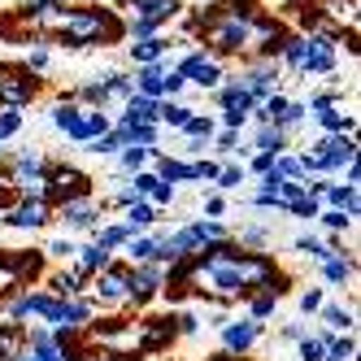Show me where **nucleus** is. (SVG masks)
Returning <instances> with one entry per match:
<instances>
[{
    "mask_svg": "<svg viewBox=\"0 0 361 361\" xmlns=\"http://www.w3.org/2000/svg\"><path fill=\"white\" fill-rule=\"evenodd\" d=\"M196 170H200V183H214V174H218L214 161H196Z\"/></svg>",
    "mask_w": 361,
    "mask_h": 361,
    "instance_id": "obj_51",
    "label": "nucleus"
},
{
    "mask_svg": "<svg viewBox=\"0 0 361 361\" xmlns=\"http://www.w3.org/2000/svg\"><path fill=\"white\" fill-rule=\"evenodd\" d=\"M114 266V252H105V248H100V244H79V252H74V270H79L83 279H96L100 270H109Z\"/></svg>",
    "mask_w": 361,
    "mask_h": 361,
    "instance_id": "obj_16",
    "label": "nucleus"
},
{
    "mask_svg": "<svg viewBox=\"0 0 361 361\" xmlns=\"http://www.w3.org/2000/svg\"><path fill=\"white\" fill-rule=\"evenodd\" d=\"M214 131H218V122H214L209 114H192L178 135H188V140H214Z\"/></svg>",
    "mask_w": 361,
    "mask_h": 361,
    "instance_id": "obj_34",
    "label": "nucleus"
},
{
    "mask_svg": "<svg viewBox=\"0 0 361 361\" xmlns=\"http://www.w3.org/2000/svg\"><path fill=\"white\" fill-rule=\"evenodd\" d=\"M122 226H126V235H144V231H152V226H157V209H152L148 200L126 204V218H122Z\"/></svg>",
    "mask_w": 361,
    "mask_h": 361,
    "instance_id": "obj_23",
    "label": "nucleus"
},
{
    "mask_svg": "<svg viewBox=\"0 0 361 361\" xmlns=\"http://www.w3.org/2000/svg\"><path fill=\"white\" fill-rule=\"evenodd\" d=\"M83 196H92V174H83L79 166H70V161H48V170H44V200H48V209H61V204L83 200Z\"/></svg>",
    "mask_w": 361,
    "mask_h": 361,
    "instance_id": "obj_2",
    "label": "nucleus"
},
{
    "mask_svg": "<svg viewBox=\"0 0 361 361\" xmlns=\"http://www.w3.org/2000/svg\"><path fill=\"white\" fill-rule=\"evenodd\" d=\"M48 66H53V53H48L44 39H35V44L27 48V74H44Z\"/></svg>",
    "mask_w": 361,
    "mask_h": 361,
    "instance_id": "obj_38",
    "label": "nucleus"
},
{
    "mask_svg": "<svg viewBox=\"0 0 361 361\" xmlns=\"http://www.w3.org/2000/svg\"><path fill=\"white\" fill-rule=\"evenodd\" d=\"M196 109L183 105V100H157V126H170V131H183V122L192 118Z\"/></svg>",
    "mask_w": 361,
    "mask_h": 361,
    "instance_id": "obj_28",
    "label": "nucleus"
},
{
    "mask_svg": "<svg viewBox=\"0 0 361 361\" xmlns=\"http://www.w3.org/2000/svg\"><path fill=\"white\" fill-rule=\"evenodd\" d=\"M161 79H166V66H140V70L131 74L135 92L148 96V100H161Z\"/></svg>",
    "mask_w": 361,
    "mask_h": 361,
    "instance_id": "obj_27",
    "label": "nucleus"
},
{
    "mask_svg": "<svg viewBox=\"0 0 361 361\" xmlns=\"http://www.w3.org/2000/svg\"><path fill=\"white\" fill-rule=\"evenodd\" d=\"M166 57H170V39L166 35H152V39H135L131 44V66L140 70V66H166Z\"/></svg>",
    "mask_w": 361,
    "mask_h": 361,
    "instance_id": "obj_17",
    "label": "nucleus"
},
{
    "mask_svg": "<svg viewBox=\"0 0 361 361\" xmlns=\"http://www.w3.org/2000/svg\"><path fill=\"white\" fill-rule=\"evenodd\" d=\"M314 9H326L331 27H340V22L348 18V31H357V0H314ZM322 18V22H326Z\"/></svg>",
    "mask_w": 361,
    "mask_h": 361,
    "instance_id": "obj_30",
    "label": "nucleus"
},
{
    "mask_svg": "<svg viewBox=\"0 0 361 361\" xmlns=\"http://www.w3.org/2000/svg\"><path fill=\"white\" fill-rule=\"evenodd\" d=\"M183 83H192V87H200V92H218L222 87V79H226V70H222V61H214L204 48H192L188 57H178L174 66H170Z\"/></svg>",
    "mask_w": 361,
    "mask_h": 361,
    "instance_id": "obj_3",
    "label": "nucleus"
},
{
    "mask_svg": "<svg viewBox=\"0 0 361 361\" xmlns=\"http://www.w3.org/2000/svg\"><path fill=\"white\" fill-rule=\"evenodd\" d=\"M300 257H309V262H314V266H322L326 262V257H335V252H340V248H326L318 235H314V231H305V235H296V244H292Z\"/></svg>",
    "mask_w": 361,
    "mask_h": 361,
    "instance_id": "obj_31",
    "label": "nucleus"
},
{
    "mask_svg": "<svg viewBox=\"0 0 361 361\" xmlns=\"http://www.w3.org/2000/svg\"><path fill=\"white\" fill-rule=\"evenodd\" d=\"M322 200H326V209H340V214H344V218H353V222L361 218V192H357V188H348V183H331Z\"/></svg>",
    "mask_w": 361,
    "mask_h": 361,
    "instance_id": "obj_18",
    "label": "nucleus"
},
{
    "mask_svg": "<svg viewBox=\"0 0 361 361\" xmlns=\"http://www.w3.org/2000/svg\"><path fill=\"white\" fill-rule=\"evenodd\" d=\"M92 318H96V305L87 296H70V300H61V326L57 331H87Z\"/></svg>",
    "mask_w": 361,
    "mask_h": 361,
    "instance_id": "obj_13",
    "label": "nucleus"
},
{
    "mask_svg": "<svg viewBox=\"0 0 361 361\" xmlns=\"http://www.w3.org/2000/svg\"><path fill=\"white\" fill-rule=\"evenodd\" d=\"M318 209H322V204H318L314 196H300V200H292L283 214H288V218H296V222H318Z\"/></svg>",
    "mask_w": 361,
    "mask_h": 361,
    "instance_id": "obj_37",
    "label": "nucleus"
},
{
    "mask_svg": "<svg viewBox=\"0 0 361 361\" xmlns=\"http://www.w3.org/2000/svg\"><path fill=\"white\" fill-rule=\"evenodd\" d=\"M100 209H105V204H96L92 196H83V200L61 204V209H53V214L66 226V235H83V231H96L100 222H105V218H100Z\"/></svg>",
    "mask_w": 361,
    "mask_h": 361,
    "instance_id": "obj_6",
    "label": "nucleus"
},
{
    "mask_svg": "<svg viewBox=\"0 0 361 361\" xmlns=\"http://www.w3.org/2000/svg\"><path fill=\"white\" fill-rule=\"evenodd\" d=\"M274 170H279L283 178H305V170H300V157H296V152H279V157H274Z\"/></svg>",
    "mask_w": 361,
    "mask_h": 361,
    "instance_id": "obj_44",
    "label": "nucleus"
},
{
    "mask_svg": "<svg viewBox=\"0 0 361 361\" xmlns=\"http://www.w3.org/2000/svg\"><path fill=\"white\" fill-rule=\"evenodd\" d=\"M200 331V314H174V335H196Z\"/></svg>",
    "mask_w": 361,
    "mask_h": 361,
    "instance_id": "obj_48",
    "label": "nucleus"
},
{
    "mask_svg": "<svg viewBox=\"0 0 361 361\" xmlns=\"http://www.w3.org/2000/svg\"><path fill=\"white\" fill-rule=\"evenodd\" d=\"M318 326H326V331H335V335H353L357 331V309L348 305H331V300H322V309H318Z\"/></svg>",
    "mask_w": 361,
    "mask_h": 361,
    "instance_id": "obj_14",
    "label": "nucleus"
},
{
    "mask_svg": "<svg viewBox=\"0 0 361 361\" xmlns=\"http://www.w3.org/2000/svg\"><path fill=\"white\" fill-rule=\"evenodd\" d=\"M305 335H309V322H300V318H292V322L279 326V340H288V344H300Z\"/></svg>",
    "mask_w": 361,
    "mask_h": 361,
    "instance_id": "obj_46",
    "label": "nucleus"
},
{
    "mask_svg": "<svg viewBox=\"0 0 361 361\" xmlns=\"http://www.w3.org/2000/svg\"><path fill=\"white\" fill-rule=\"evenodd\" d=\"M226 214V200L222 196H204V218H222Z\"/></svg>",
    "mask_w": 361,
    "mask_h": 361,
    "instance_id": "obj_50",
    "label": "nucleus"
},
{
    "mask_svg": "<svg viewBox=\"0 0 361 361\" xmlns=\"http://www.w3.org/2000/svg\"><path fill=\"white\" fill-rule=\"evenodd\" d=\"M279 300H283V296H279V292H270V288L252 292V296H248V314H244V318H252V322H262V326H266L270 318H279Z\"/></svg>",
    "mask_w": 361,
    "mask_h": 361,
    "instance_id": "obj_24",
    "label": "nucleus"
},
{
    "mask_svg": "<svg viewBox=\"0 0 361 361\" xmlns=\"http://www.w3.org/2000/svg\"><path fill=\"white\" fill-rule=\"evenodd\" d=\"M240 83H244V92L257 100V105H262L270 92H279V83H283V66H279V61H266V57H252V66L240 74Z\"/></svg>",
    "mask_w": 361,
    "mask_h": 361,
    "instance_id": "obj_5",
    "label": "nucleus"
},
{
    "mask_svg": "<svg viewBox=\"0 0 361 361\" xmlns=\"http://www.w3.org/2000/svg\"><path fill=\"white\" fill-rule=\"evenodd\" d=\"M240 183H248V174H244L240 161L218 166V174H214V188H218V192H240Z\"/></svg>",
    "mask_w": 361,
    "mask_h": 361,
    "instance_id": "obj_33",
    "label": "nucleus"
},
{
    "mask_svg": "<svg viewBox=\"0 0 361 361\" xmlns=\"http://www.w3.org/2000/svg\"><path fill=\"white\" fill-rule=\"evenodd\" d=\"M126 13H131V18H148V22H157V27H166V22H174L178 13H183V0H126Z\"/></svg>",
    "mask_w": 361,
    "mask_h": 361,
    "instance_id": "obj_11",
    "label": "nucleus"
},
{
    "mask_svg": "<svg viewBox=\"0 0 361 361\" xmlns=\"http://www.w3.org/2000/svg\"><path fill=\"white\" fill-rule=\"evenodd\" d=\"M209 361H231V357H226V353H218V357H209Z\"/></svg>",
    "mask_w": 361,
    "mask_h": 361,
    "instance_id": "obj_52",
    "label": "nucleus"
},
{
    "mask_svg": "<svg viewBox=\"0 0 361 361\" xmlns=\"http://www.w3.org/2000/svg\"><path fill=\"white\" fill-rule=\"evenodd\" d=\"M22 126H27V114L22 109H0V144H9Z\"/></svg>",
    "mask_w": 361,
    "mask_h": 361,
    "instance_id": "obj_36",
    "label": "nucleus"
},
{
    "mask_svg": "<svg viewBox=\"0 0 361 361\" xmlns=\"http://www.w3.org/2000/svg\"><path fill=\"white\" fill-rule=\"evenodd\" d=\"M248 148H252V152H270V157H279V152H288V148H292V135L266 122V126H252Z\"/></svg>",
    "mask_w": 361,
    "mask_h": 361,
    "instance_id": "obj_15",
    "label": "nucleus"
},
{
    "mask_svg": "<svg viewBox=\"0 0 361 361\" xmlns=\"http://www.w3.org/2000/svg\"><path fill=\"white\" fill-rule=\"evenodd\" d=\"M122 27L105 13V9H66L57 22V39L66 48H87V44H109L118 39Z\"/></svg>",
    "mask_w": 361,
    "mask_h": 361,
    "instance_id": "obj_1",
    "label": "nucleus"
},
{
    "mask_svg": "<svg viewBox=\"0 0 361 361\" xmlns=\"http://www.w3.org/2000/svg\"><path fill=\"white\" fill-rule=\"evenodd\" d=\"M83 148L92 152V157H109V161H114V157H118V148H122V140H118L114 131H105V135H96V140L83 144Z\"/></svg>",
    "mask_w": 361,
    "mask_h": 361,
    "instance_id": "obj_39",
    "label": "nucleus"
},
{
    "mask_svg": "<svg viewBox=\"0 0 361 361\" xmlns=\"http://www.w3.org/2000/svg\"><path fill=\"white\" fill-rule=\"evenodd\" d=\"M305 118H309V105H305V100H288V109H283V118H279V122H270V126H279V131H288V135H292V131H296V126H300Z\"/></svg>",
    "mask_w": 361,
    "mask_h": 361,
    "instance_id": "obj_35",
    "label": "nucleus"
},
{
    "mask_svg": "<svg viewBox=\"0 0 361 361\" xmlns=\"http://www.w3.org/2000/svg\"><path fill=\"white\" fill-rule=\"evenodd\" d=\"M92 361H109V357H105V353H100V357H92Z\"/></svg>",
    "mask_w": 361,
    "mask_h": 361,
    "instance_id": "obj_54",
    "label": "nucleus"
},
{
    "mask_svg": "<svg viewBox=\"0 0 361 361\" xmlns=\"http://www.w3.org/2000/svg\"><path fill=\"white\" fill-rule=\"evenodd\" d=\"M318 222L331 231V235H340V231H353V218H344L340 209H318Z\"/></svg>",
    "mask_w": 361,
    "mask_h": 361,
    "instance_id": "obj_43",
    "label": "nucleus"
},
{
    "mask_svg": "<svg viewBox=\"0 0 361 361\" xmlns=\"http://www.w3.org/2000/svg\"><path fill=\"white\" fill-rule=\"evenodd\" d=\"M126 240H131V235H126V226H122V222H109V218L92 231V244H100L105 252H122V244H126Z\"/></svg>",
    "mask_w": 361,
    "mask_h": 361,
    "instance_id": "obj_29",
    "label": "nucleus"
},
{
    "mask_svg": "<svg viewBox=\"0 0 361 361\" xmlns=\"http://www.w3.org/2000/svg\"><path fill=\"white\" fill-rule=\"evenodd\" d=\"M318 122L322 135H357V114H344V105H331V109H318L309 114Z\"/></svg>",
    "mask_w": 361,
    "mask_h": 361,
    "instance_id": "obj_12",
    "label": "nucleus"
},
{
    "mask_svg": "<svg viewBox=\"0 0 361 361\" xmlns=\"http://www.w3.org/2000/svg\"><path fill=\"white\" fill-rule=\"evenodd\" d=\"M0 222L13 226V231H44L53 222V209H48V200H18L0 214Z\"/></svg>",
    "mask_w": 361,
    "mask_h": 361,
    "instance_id": "obj_7",
    "label": "nucleus"
},
{
    "mask_svg": "<svg viewBox=\"0 0 361 361\" xmlns=\"http://www.w3.org/2000/svg\"><path fill=\"white\" fill-rule=\"evenodd\" d=\"M226 322H231L226 305H214V309H204V314H200V326H214V331H222Z\"/></svg>",
    "mask_w": 361,
    "mask_h": 361,
    "instance_id": "obj_47",
    "label": "nucleus"
},
{
    "mask_svg": "<svg viewBox=\"0 0 361 361\" xmlns=\"http://www.w3.org/2000/svg\"><path fill=\"white\" fill-rule=\"evenodd\" d=\"M39 96V79H31V74H5L0 79V109H27L31 100Z\"/></svg>",
    "mask_w": 361,
    "mask_h": 361,
    "instance_id": "obj_10",
    "label": "nucleus"
},
{
    "mask_svg": "<svg viewBox=\"0 0 361 361\" xmlns=\"http://www.w3.org/2000/svg\"><path fill=\"white\" fill-rule=\"evenodd\" d=\"M114 122H157V100H148V96L135 92V96L114 114Z\"/></svg>",
    "mask_w": 361,
    "mask_h": 361,
    "instance_id": "obj_25",
    "label": "nucleus"
},
{
    "mask_svg": "<svg viewBox=\"0 0 361 361\" xmlns=\"http://www.w3.org/2000/svg\"><path fill=\"white\" fill-rule=\"evenodd\" d=\"M126 35H131V44H135V39L161 35V27H157V22H148V18H126Z\"/></svg>",
    "mask_w": 361,
    "mask_h": 361,
    "instance_id": "obj_41",
    "label": "nucleus"
},
{
    "mask_svg": "<svg viewBox=\"0 0 361 361\" xmlns=\"http://www.w3.org/2000/svg\"><path fill=\"white\" fill-rule=\"evenodd\" d=\"M157 240H161V231H144V235H131V240L122 244V252H126V266L157 262Z\"/></svg>",
    "mask_w": 361,
    "mask_h": 361,
    "instance_id": "obj_20",
    "label": "nucleus"
},
{
    "mask_svg": "<svg viewBox=\"0 0 361 361\" xmlns=\"http://www.w3.org/2000/svg\"><path fill=\"white\" fill-rule=\"evenodd\" d=\"M322 353H326V344L318 340V335H305V340L296 344V361H322Z\"/></svg>",
    "mask_w": 361,
    "mask_h": 361,
    "instance_id": "obj_42",
    "label": "nucleus"
},
{
    "mask_svg": "<svg viewBox=\"0 0 361 361\" xmlns=\"http://www.w3.org/2000/svg\"><path fill=\"white\" fill-rule=\"evenodd\" d=\"M5 74H9V66H5V61H0V79H5Z\"/></svg>",
    "mask_w": 361,
    "mask_h": 361,
    "instance_id": "obj_53",
    "label": "nucleus"
},
{
    "mask_svg": "<svg viewBox=\"0 0 361 361\" xmlns=\"http://www.w3.org/2000/svg\"><path fill=\"white\" fill-rule=\"evenodd\" d=\"M266 170H274V157H270V152H252L248 166H244V174H266Z\"/></svg>",
    "mask_w": 361,
    "mask_h": 361,
    "instance_id": "obj_49",
    "label": "nucleus"
},
{
    "mask_svg": "<svg viewBox=\"0 0 361 361\" xmlns=\"http://www.w3.org/2000/svg\"><path fill=\"white\" fill-rule=\"evenodd\" d=\"M322 300H326V288H305V292L296 296V305H300V314H305V318H314L318 309H322Z\"/></svg>",
    "mask_w": 361,
    "mask_h": 361,
    "instance_id": "obj_40",
    "label": "nucleus"
},
{
    "mask_svg": "<svg viewBox=\"0 0 361 361\" xmlns=\"http://www.w3.org/2000/svg\"><path fill=\"white\" fill-rule=\"evenodd\" d=\"M262 331H266V326H262V322H252V318H231V322L218 331V335H222V353H226V357H235V353L244 357L248 348H257Z\"/></svg>",
    "mask_w": 361,
    "mask_h": 361,
    "instance_id": "obj_9",
    "label": "nucleus"
},
{
    "mask_svg": "<svg viewBox=\"0 0 361 361\" xmlns=\"http://www.w3.org/2000/svg\"><path fill=\"white\" fill-rule=\"evenodd\" d=\"M322 361H357V335H331Z\"/></svg>",
    "mask_w": 361,
    "mask_h": 361,
    "instance_id": "obj_32",
    "label": "nucleus"
},
{
    "mask_svg": "<svg viewBox=\"0 0 361 361\" xmlns=\"http://www.w3.org/2000/svg\"><path fill=\"white\" fill-rule=\"evenodd\" d=\"M166 288V266L157 262H144V266H126V283H122V292H126V305H148L152 296H157Z\"/></svg>",
    "mask_w": 361,
    "mask_h": 361,
    "instance_id": "obj_4",
    "label": "nucleus"
},
{
    "mask_svg": "<svg viewBox=\"0 0 361 361\" xmlns=\"http://www.w3.org/2000/svg\"><path fill=\"white\" fill-rule=\"evenodd\" d=\"M318 270H322V283H326V288H348V283L357 279V262H353V257H344V252L326 257Z\"/></svg>",
    "mask_w": 361,
    "mask_h": 361,
    "instance_id": "obj_19",
    "label": "nucleus"
},
{
    "mask_svg": "<svg viewBox=\"0 0 361 361\" xmlns=\"http://www.w3.org/2000/svg\"><path fill=\"white\" fill-rule=\"evenodd\" d=\"M270 240H274V235H270L266 222H244V226H235V235H231V244L244 248V252H266Z\"/></svg>",
    "mask_w": 361,
    "mask_h": 361,
    "instance_id": "obj_21",
    "label": "nucleus"
},
{
    "mask_svg": "<svg viewBox=\"0 0 361 361\" xmlns=\"http://www.w3.org/2000/svg\"><path fill=\"white\" fill-rule=\"evenodd\" d=\"M92 283V305H126V292H122V283H126V262H114L109 270H100L96 279H87Z\"/></svg>",
    "mask_w": 361,
    "mask_h": 361,
    "instance_id": "obj_8",
    "label": "nucleus"
},
{
    "mask_svg": "<svg viewBox=\"0 0 361 361\" xmlns=\"http://www.w3.org/2000/svg\"><path fill=\"white\" fill-rule=\"evenodd\" d=\"M44 252H48V257H57V262H74V252H79V244H74L70 235H61V240H53V244H48Z\"/></svg>",
    "mask_w": 361,
    "mask_h": 361,
    "instance_id": "obj_45",
    "label": "nucleus"
},
{
    "mask_svg": "<svg viewBox=\"0 0 361 361\" xmlns=\"http://www.w3.org/2000/svg\"><path fill=\"white\" fill-rule=\"evenodd\" d=\"M83 283H87V279H83L79 270L70 266V270H57V274H48V288H44V292H53V296L70 300V296H83V292H87Z\"/></svg>",
    "mask_w": 361,
    "mask_h": 361,
    "instance_id": "obj_22",
    "label": "nucleus"
},
{
    "mask_svg": "<svg viewBox=\"0 0 361 361\" xmlns=\"http://www.w3.org/2000/svg\"><path fill=\"white\" fill-rule=\"evenodd\" d=\"M148 166H152V148H131V144H126V148H118V157H114V170L126 174V178L148 170Z\"/></svg>",
    "mask_w": 361,
    "mask_h": 361,
    "instance_id": "obj_26",
    "label": "nucleus"
}]
</instances>
